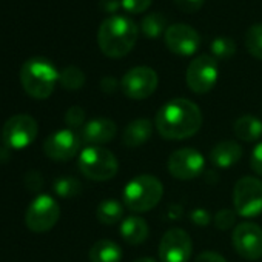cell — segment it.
Listing matches in <instances>:
<instances>
[{
    "mask_svg": "<svg viewBox=\"0 0 262 262\" xmlns=\"http://www.w3.org/2000/svg\"><path fill=\"white\" fill-rule=\"evenodd\" d=\"M201 126V108L188 99H171L156 114V128L167 141L188 139L198 133Z\"/></svg>",
    "mask_w": 262,
    "mask_h": 262,
    "instance_id": "1",
    "label": "cell"
},
{
    "mask_svg": "<svg viewBox=\"0 0 262 262\" xmlns=\"http://www.w3.org/2000/svg\"><path fill=\"white\" fill-rule=\"evenodd\" d=\"M138 37L139 28L133 19L110 16L99 27L97 45L106 57L120 59L135 48Z\"/></svg>",
    "mask_w": 262,
    "mask_h": 262,
    "instance_id": "2",
    "label": "cell"
},
{
    "mask_svg": "<svg viewBox=\"0 0 262 262\" xmlns=\"http://www.w3.org/2000/svg\"><path fill=\"white\" fill-rule=\"evenodd\" d=\"M59 82V71L45 57H31L20 68V83L28 96L34 99H47L53 94Z\"/></svg>",
    "mask_w": 262,
    "mask_h": 262,
    "instance_id": "3",
    "label": "cell"
},
{
    "mask_svg": "<svg viewBox=\"0 0 262 262\" xmlns=\"http://www.w3.org/2000/svg\"><path fill=\"white\" fill-rule=\"evenodd\" d=\"M164 194L162 182L153 174H139L131 179L122 193L123 204L129 211L145 213L155 208Z\"/></svg>",
    "mask_w": 262,
    "mask_h": 262,
    "instance_id": "4",
    "label": "cell"
},
{
    "mask_svg": "<svg viewBox=\"0 0 262 262\" xmlns=\"http://www.w3.org/2000/svg\"><path fill=\"white\" fill-rule=\"evenodd\" d=\"M79 170L91 181L103 182L117 174L119 162L116 156L102 147H86L79 155Z\"/></svg>",
    "mask_w": 262,
    "mask_h": 262,
    "instance_id": "5",
    "label": "cell"
},
{
    "mask_svg": "<svg viewBox=\"0 0 262 262\" xmlns=\"http://www.w3.org/2000/svg\"><path fill=\"white\" fill-rule=\"evenodd\" d=\"M234 211L242 217H254L262 213V181L245 176L234 184Z\"/></svg>",
    "mask_w": 262,
    "mask_h": 262,
    "instance_id": "6",
    "label": "cell"
},
{
    "mask_svg": "<svg viewBox=\"0 0 262 262\" xmlns=\"http://www.w3.org/2000/svg\"><path fill=\"white\" fill-rule=\"evenodd\" d=\"M37 133H39V125L33 116L14 114L7 120L2 131V138L8 148L24 150L36 141Z\"/></svg>",
    "mask_w": 262,
    "mask_h": 262,
    "instance_id": "7",
    "label": "cell"
},
{
    "mask_svg": "<svg viewBox=\"0 0 262 262\" xmlns=\"http://www.w3.org/2000/svg\"><path fill=\"white\" fill-rule=\"evenodd\" d=\"M217 77H219L217 60L208 54H201L194 57L190 62L185 74L188 88L196 94H205L211 91L217 82Z\"/></svg>",
    "mask_w": 262,
    "mask_h": 262,
    "instance_id": "8",
    "label": "cell"
},
{
    "mask_svg": "<svg viewBox=\"0 0 262 262\" xmlns=\"http://www.w3.org/2000/svg\"><path fill=\"white\" fill-rule=\"evenodd\" d=\"M60 217V207L50 194H39L28 207L25 214L27 227L34 233L51 230Z\"/></svg>",
    "mask_w": 262,
    "mask_h": 262,
    "instance_id": "9",
    "label": "cell"
},
{
    "mask_svg": "<svg viewBox=\"0 0 262 262\" xmlns=\"http://www.w3.org/2000/svg\"><path fill=\"white\" fill-rule=\"evenodd\" d=\"M159 83L158 73L150 67H135L126 71L120 80V90L133 100H144L150 97Z\"/></svg>",
    "mask_w": 262,
    "mask_h": 262,
    "instance_id": "10",
    "label": "cell"
},
{
    "mask_svg": "<svg viewBox=\"0 0 262 262\" xmlns=\"http://www.w3.org/2000/svg\"><path fill=\"white\" fill-rule=\"evenodd\" d=\"M236 253L247 260L262 257V228L254 222H241L234 227L231 236Z\"/></svg>",
    "mask_w": 262,
    "mask_h": 262,
    "instance_id": "11",
    "label": "cell"
},
{
    "mask_svg": "<svg viewBox=\"0 0 262 262\" xmlns=\"http://www.w3.org/2000/svg\"><path fill=\"white\" fill-rule=\"evenodd\" d=\"M193 251V242L182 228H170L159 242V259L162 262H187Z\"/></svg>",
    "mask_w": 262,
    "mask_h": 262,
    "instance_id": "12",
    "label": "cell"
},
{
    "mask_svg": "<svg viewBox=\"0 0 262 262\" xmlns=\"http://www.w3.org/2000/svg\"><path fill=\"white\" fill-rule=\"evenodd\" d=\"M205 165L204 156L194 148H179L168 158V171L179 181L198 178Z\"/></svg>",
    "mask_w": 262,
    "mask_h": 262,
    "instance_id": "13",
    "label": "cell"
},
{
    "mask_svg": "<svg viewBox=\"0 0 262 262\" xmlns=\"http://www.w3.org/2000/svg\"><path fill=\"white\" fill-rule=\"evenodd\" d=\"M164 40L167 48L176 54V56H182V57H188L193 56L201 45V36L199 33L185 24H174L170 25L164 34Z\"/></svg>",
    "mask_w": 262,
    "mask_h": 262,
    "instance_id": "14",
    "label": "cell"
},
{
    "mask_svg": "<svg viewBox=\"0 0 262 262\" xmlns=\"http://www.w3.org/2000/svg\"><path fill=\"white\" fill-rule=\"evenodd\" d=\"M80 138L73 129H59L50 135L43 142V153L57 162H65L73 159L80 150Z\"/></svg>",
    "mask_w": 262,
    "mask_h": 262,
    "instance_id": "15",
    "label": "cell"
},
{
    "mask_svg": "<svg viewBox=\"0 0 262 262\" xmlns=\"http://www.w3.org/2000/svg\"><path fill=\"white\" fill-rule=\"evenodd\" d=\"M117 133V126L111 119L96 117L86 122L82 128V141L91 144L93 147L108 144L114 139Z\"/></svg>",
    "mask_w": 262,
    "mask_h": 262,
    "instance_id": "16",
    "label": "cell"
},
{
    "mask_svg": "<svg viewBox=\"0 0 262 262\" xmlns=\"http://www.w3.org/2000/svg\"><path fill=\"white\" fill-rule=\"evenodd\" d=\"M242 158V147L234 141H222L210 151V161L214 167L230 168Z\"/></svg>",
    "mask_w": 262,
    "mask_h": 262,
    "instance_id": "17",
    "label": "cell"
},
{
    "mask_svg": "<svg viewBox=\"0 0 262 262\" xmlns=\"http://www.w3.org/2000/svg\"><path fill=\"white\" fill-rule=\"evenodd\" d=\"M153 133V123L148 119H135L131 120L123 129L122 142L128 148H136L144 145Z\"/></svg>",
    "mask_w": 262,
    "mask_h": 262,
    "instance_id": "18",
    "label": "cell"
},
{
    "mask_svg": "<svg viewBox=\"0 0 262 262\" xmlns=\"http://www.w3.org/2000/svg\"><path fill=\"white\" fill-rule=\"evenodd\" d=\"M150 228L145 219L139 216H128L120 222V236L125 242L131 245H138L147 241Z\"/></svg>",
    "mask_w": 262,
    "mask_h": 262,
    "instance_id": "19",
    "label": "cell"
},
{
    "mask_svg": "<svg viewBox=\"0 0 262 262\" xmlns=\"http://www.w3.org/2000/svg\"><path fill=\"white\" fill-rule=\"evenodd\" d=\"M234 135L244 142H256L262 138V122L256 116L245 114L234 122Z\"/></svg>",
    "mask_w": 262,
    "mask_h": 262,
    "instance_id": "20",
    "label": "cell"
},
{
    "mask_svg": "<svg viewBox=\"0 0 262 262\" xmlns=\"http://www.w3.org/2000/svg\"><path fill=\"white\" fill-rule=\"evenodd\" d=\"M122 256V248L110 239L97 241L90 250L91 262H120Z\"/></svg>",
    "mask_w": 262,
    "mask_h": 262,
    "instance_id": "21",
    "label": "cell"
},
{
    "mask_svg": "<svg viewBox=\"0 0 262 262\" xmlns=\"http://www.w3.org/2000/svg\"><path fill=\"white\" fill-rule=\"evenodd\" d=\"M96 216L103 225H114L123 217V205L116 199H105L97 205Z\"/></svg>",
    "mask_w": 262,
    "mask_h": 262,
    "instance_id": "22",
    "label": "cell"
},
{
    "mask_svg": "<svg viewBox=\"0 0 262 262\" xmlns=\"http://www.w3.org/2000/svg\"><path fill=\"white\" fill-rule=\"evenodd\" d=\"M141 31L148 39H156L167 31V17L161 13H151L141 22Z\"/></svg>",
    "mask_w": 262,
    "mask_h": 262,
    "instance_id": "23",
    "label": "cell"
},
{
    "mask_svg": "<svg viewBox=\"0 0 262 262\" xmlns=\"http://www.w3.org/2000/svg\"><path fill=\"white\" fill-rule=\"evenodd\" d=\"M59 82L65 90H70V91L80 90L85 85V73L76 65L65 67L59 73Z\"/></svg>",
    "mask_w": 262,
    "mask_h": 262,
    "instance_id": "24",
    "label": "cell"
},
{
    "mask_svg": "<svg viewBox=\"0 0 262 262\" xmlns=\"http://www.w3.org/2000/svg\"><path fill=\"white\" fill-rule=\"evenodd\" d=\"M54 193L59 196V198H63V199H71V198H76L80 194L82 191V184L76 179V178H71V176H63V178H57L54 181Z\"/></svg>",
    "mask_w": 262,
    "mask_h": 262,
    "instance_id": "25",
    "label": "cell"
},
{
    "mask_svg": "<svg viewBox=\"0 0 262 262\" xmlns=\"http://www.w3.org/2000/svg\"><path fill=\"white\" fill-rule=\"evenodd\" d=\"M245 47L253 57L262 60V24H254L247 30Z\"/></svg>",
    "mask_w": 262,
    "mask_h": 262,
    "instance_id": "26",
    "label": "cell"
},
{
    "mask_svg": "<svg viewBox=\"0 0 262 262\" xmlns=\"http://www.w3.org/2000/svg\"><path fill=\"white\" fill-rule=\"evenodd\" d=\"M210 50H211V56L217 60V59H230L234 56L236 53V43L230 39V37H225V36H221V37H216L211 45H210Z\"/></svg>",
    "mask_w": 262,
    "mask_h": 262,
    "instance_id": "27",
    "label": "cell"
},
{
    "mask_svg": "<svg viewBox=\"0 0 262 262\" xmlns=\"http://www.w3.org/2000/svg\"><path fill=\"white\" fill-rule=\"evenodd\" d=\"M236 211L234 210H230V208H222L219 210L214 217H213V222L216 225V228L219 230H228L234 225L236 222Z\"/></svg>",
    "mask_w": 262,
    "mask_h": 262,
    "instance_id": "28",
    "label": "cell"
},
{
    "mask_svg": "<svg viewBox=\"0 0 262 262\" xmlns=\"http://www.w3.org/2000/svg\"><path fill=\"white\" fill-rule=\"evenodd\" d=\"M65 123L68 125V128H79L85 123V110L74 105L70 106L65 113Z\"/></svg>",
    "mask_w": 262,
    "mask_h": 262,
    "instance_id": "29",
    "label": "cell"
},
{
    "mask_svg": "<svg viewBox=\"0 0 262 262\" xmlns=\"http://www.w3.org/2000/svg\"><path fill=\"white\" fill-rule=\"evenodd\" d=\"M153 0H122V7L129 14H141L150 8Z\"/></svg>",
    "mask_w": 262,
    "mask_h": 262,
    "instance_id": "30",
    "label": "cell"
},
{
    "mask_svg": "<svg viewBox=\"0 0 262 262\" xmlns=\"http://www.w3.org/2000/svg\"><path fill=\"white\" fill-rule=\"evenodd\" d=\"M24 184L30 191H39L43 187V178L39 171H28L24 178Z\"/></svg>",
    "mask_w": 262,
    "mask_h": 262,
    "instance_id": "31",
    "label": "cell"
},
{
    "mask_svg": "<svg viewBox=\"0 0 262 262\" xmlns=\"http://www.w3.org/2000/svg\"><path fill=\"white\" fill-rule=\"evenodd\" d=\"M250 167H251V170L256 173V174H259V176H262V141L253 148V151H251V156H250Z\"/></svg>",
    "mask_w": 262,
    "mask_h": 262,
    "instance_id": "32",
    "label": "cell"
},
{
    "mask_svg": "<svg viewBox=\"0 0 262 262\" xmlns=\"http://www.w3.org/2000/svg\"><path fill=\"white\" fill-rule=\"evenodd\" d=\"M205 0H174L176 7L182 11V13H196L202 8Z\"/></svg>",
    "mask_w": 262,
    "mask_h": 262,
    "instance_id": "33",
    "label": "cell"
},
{
    "mask_svg": "<svg viewBox=\"0 0 262 262\" xmlns=\"http://www.w3.org/2000/svg\"><path fill=\"white\" fill-rule=\"evenodd\" d=\"M190 219L198 227H207L210 224V221H211V216L205 208H194L190 213Z\"/></svg>",
    "mask_w": 262,
    "mask_h": 262,
    "instance_id": "34",
    "label": "cell"
},
{
    "mask_svg": "<svg viewBox=\"0 0 262 262\" xmlns=\"http://www.w3.org/2000/svg\"><path fill=\"white\" fill-rule=\"evenodd\" d=\"M117 88H120V82H117L114 77L111 76H106L100 80V90L106 94H111V93H116Z\"/></svg>",
    "mask_w": 262,
    "mask_h": 262,
    "instance_id": "35",
    "label": "cell"
},
{
    "mask_svg": "<svg viewBox=\"0 0 262 262\" xmlns=\"http://www.w3.org/2000/svg\"><path fill=\"white\" fill-rule=\"evenodd\" d=\"M194 262H227V259L214 251H204L196 257Z\"/></svg>",
    "mask_w": 262,
    "mask_h": 262,
    "instance_id": "36",
    "label": "cell"
},
{
    "mask_svg": "<svg viewBox=\"0 0 262 262\" xmlns=\"http://www.w3.org/2000/svg\"><path fill=\"white\" fill-rule=\"evenodd\" d=\"M102 11L105 13H114L122 7V0H100L99 2Z\"/></svg>",
    "mask_w": 262,
    "mask_h": 262,
    "instance_id": "37",
    "label": "cell"
},
{
    "mask_svg": "<svg viewBox=\"0 0 262 262\" xmlns=\"http://www.w3.org/2000/svg\"><path fill=\"white\" fill-rule=\"evenodd\" d=\"M10 158H11V148H8L7 145H4L2 148H0V164L8 162Z\"/></svg>",
    "mask_w": 262,
    "mask_h": 262,
    "instance_id": "38",
    "label": "cell"
},
{
    "mask_svg": "<svg viewBox=\"0 0 262 262\" xmlns=\"http://www.w3.org/2000/svg\"><path fill=\"white\" fill-rule=\"evenodd\" d=\"M135 262H158V260L153 259V257H139V259H136Z\"/></svg>",
    "mask_w": 262,
    "mask_h": 262,
    "instance_id": "39",
    "label": "cell"
}]
</instances>
